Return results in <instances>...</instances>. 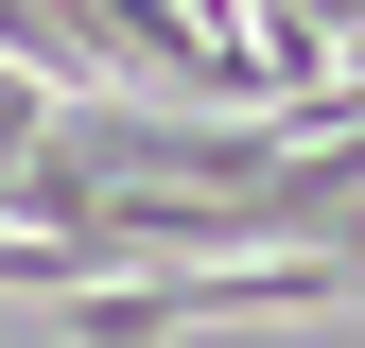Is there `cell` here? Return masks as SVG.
<instances>
[{"mask_svg":"<svg viewBox=\"0 0 365 348\" xmlns=\"http://www.w3.org/2000/svg\"><path fill=\"white\" fill-rule=\"evenodd\" d=\"M348 261L331 244H226V261H87V279L53 296L70 314V348H192V331H244V314H348Z\"/></svg>","mask_w":365,"mask_h":348,"instance_id":"1","label":"cell"}]
</instances>
